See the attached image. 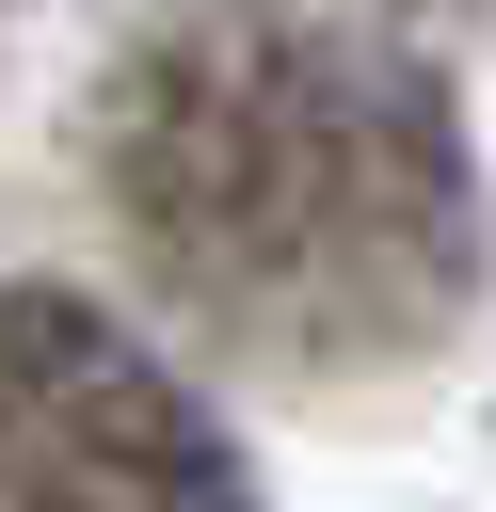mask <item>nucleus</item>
<instances>
[{"mask_svg": "<svg viewBox=\"0 0 496 512\" xmlns=\"http://www.w3.org/2000/svg\"><path fill=\"white\" fill-rule=\"evenodd\" d=\"M80 176L144 304L272 384L416 368L480 304L448 80L320 0H160L80 96Z\"/></svg>", "mask_w": 496, "mask_h": 512, "instance_id": "f257e3e1", "label": "nucleus"}, {"mask_svg": "<svg viewBox=\"0 0 496 512\" xmlns=\"http://www.w3.org/2000/svg\"><path fill=\"white\" fill-rule=\"evenodd\" d=\"M0 512H256V480L112 304L0 288Z\"/></svg>", "mask_w": 496, "mask_h": 512, "instance_id": "f03ea898", "label": "nucleus"}]
</instances>
